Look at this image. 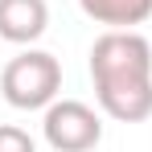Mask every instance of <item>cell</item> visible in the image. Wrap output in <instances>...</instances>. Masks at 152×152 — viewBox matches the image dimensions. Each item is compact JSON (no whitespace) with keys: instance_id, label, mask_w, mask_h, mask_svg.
<instances>
[{"instance_id":"3957f363","label":"cell","mask_w":152,"mask_h":152,"mask_svg":"<svg viewBox=\"0 0 152 152\" xmlns=\"http://www.w3.org/2000/svg\"><path fill=\"white\" fill-rule=\"evenodd\" d=\"M41 132L53 152H91L103 140V119L95 107H86L78 99H53L45 107Z\"/></svg>"},{"instance_id":"8992f818","label":"cell","mask_w":152,"mask_h":152,"mask_svg":"<svg viewBox=\"0 0 152 152\" xmlns=\"http://www.w3.org/2000/svg\"><path fill=\"white\" fill-rule=\"evenodd\" d=\"M0 152H37L33 136L17 124H0Z\"/></svg>"},{"instance_id":"6da1fadb","label":"cell","mask_w":152,"mask_h":152,"mask_svg":"<svg viewBox=\"0 0 152 152\" xmlns=\"http://www.w3.org/2000/svg\"><path fill=\"white\" fill-rule=\"evenodd\" d=\"M91 78L103 115L119 124L152 115V45L136 29H107L91 45Z\"/></svg>"},{"instance_id":"7a4b0ae2","label":"cell","mask_w":152,"mask_h":152,"mask_svg":"<svg viewBox=\"0 0 152 152\" xmlns=\"http://www.w3.org/2000/svg\"><path fill=\"white\" fill-rule=\"evenodd\" d=\"M62 91V62L45 50H25L0 70V95L17 111H41Z\"/></svg>"},{"instance_id":"277c9868","label":"cell","mask_w":152,"mask_h":152,"mask_svg":"<svg viewBox=\"0 0 152 152\" xmlns=\"http://www.w3.org/2000/svg\"><path fill=\"white\" fill-rule=\"evenodd\" d=\"M50 25L45 0H0V37L12 45H33Z\"/></svg>"},{"instance_id":"5b68a950","label":"cell","mask_w":152,"mask_h":152,"mask_svg":"<svg viewBox=\"0 0 152 152\" xmlns=\"http://www.w3.org/2000/svg\"><path fill=\"white\" fill-rule=\"evenodd\" d=\"M78 4L91 21L107 29H132L152 17V0H78Z\"/></svg>"}]
</instances>
